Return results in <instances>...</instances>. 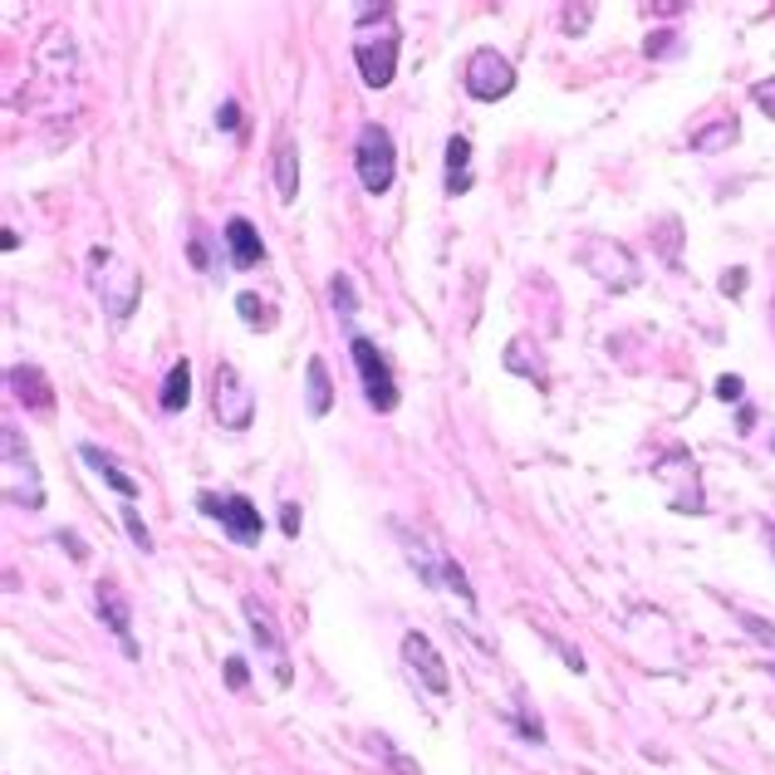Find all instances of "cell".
<instances>
[{"label":"cell","mask_w":775,"mask_h":775,"mask_svg":"<svg viewBox=\"0 0 775 775\" xmlns=\"http://www.w3.org/2000/svg\"><path fill=\"white\" fill-rule=\"evenodd\" d=\"M123 520H128V536H133V544H138L143 554L153 550V536H148V526L138 520V510H133V501H123Z\"/></svg>","instance_id":"obj_24"},{"label":"cell","mask_w":775,"mask_h":775,"mask_svg":"<svg viewBox=\"0 0 775 775\" xmlns=\"http://www.w3.org/2000/svg\"><path fill=\"white\" fill-rule=\"evenodd\" d=\"M771 673H775V663H771Z\"/></svg>","instance_id":"obj_33"},{"label":"cell","mask_w":775,"mask_h":775,"mask_svg":"<svg viewBox=\"0 0 775 775\" xmlns=\"http://www.w3.org/2000/svg\"><path fill=\"white\" fill-rule=\"evenodd\" d=\"M240 609H246V619H250V633H256V643L270 653V663H276V683L280 687H290V663H285V643L276 638V628H270V614L260 609V599H240Z\"/></svg>","instance_id":"obj_12"},{"label":"cell","mask_w":775,"mask_h":775,"mask_svg":"<svg viewBox=\"0 0 775 775\" xmlns=\"http://www.w3.org/2000/svg\"><path fill=\"white\" fill-rule=\"evenodd\" d=\"M741 285H746V276H741V270H737V276H721V290H727V295H731V290H741Z\"/></svg>","instance_id":"obj_31"},{"label":"cell","mask_w":775,"mask_h":775,"mask_svg":"<svg viewBox=\"0 0 775 775\" xmlns=\"http://www.w3.org/2000/svg\"><path fill=\"white\" fill-rule=\"evenodd\" d=\"M226 246H232V266L236 270H256L260 260H266L260 232L246 222V216H232V222H226Z\"/></svg>","instance_id":"obj_15"},{"label":"cell","mask_w":775,"mask_h":775,"mask_svg":"<svg viewBox=\"0 0 775 775\" xmlns=\"http://www.w3.org/2000/svg\"><path fill=\"white\" fill-rule=\"evenodd\" d=\"M397 49H403V35H397L393 20H383L379 35H373V30H359V35H353V59H359V75L369 89H388V83H393Z\"/></svg>","instance_id":"obj_5"},{"label":"cell","mask_w":775,"mask_h":775,"mask_svg":"<svg viewBox=\"0 0 775 775\" xmlns=\"http://www.w3.org/2000/svg\"><path fill=\"white\" fill-rule=\"evenodd\" d=\"M349 353H353V369H359V379H363V397H369L379 413H393V407H397V388H393V373H388L379 344L363 339V334H353Z\"/></svg>","instance_id":"obj_9"},{"label":"cell","mask_w":775,"mask_h":775,"mask_svg":"<svg viewBox=\"0 0 775 775\" xmlns=\"http://www.w3.org/2000/svg\"><path fill=\"white\" fill-rule=\"evenodd\" d=\"M236 310H240V319H246L250 329H270V324H276V314L266 310V300L250 295V290H246V295H236Z\"/></svg>","instance_id":"obj_22"},{"label":"cell","mask_w":775,"mask_h":775,"mask_svg":"<svg viewBox=\"0 0 775 775\" xmlns=\"http://www.w3.org/2000/svg\"><path fill=\"white\" fill-rule=\"evenodd\" d=\"M93 599H99V619L119 633V643H123V653L128 658H138V643H133V614H128V599H123L113 584H99L93 589Z\"/></svg>","instance_id":"obj_13"},{"label":"cell","mask_w":775,"mask_h":775,"mask_svg":"<svg viewBox=\"0 0 775 775\" xmlns=\"http://www.w3.org/2000/svg\"><path fill=\"white\" fill-rule=\"evenodd\" d=\"M305 393H310V417H324L334 407V383H329L324 359H310L305 363Z\"/></svg>","instance_id":"obj_20"},{"label":"cell","mask_w":775,"mask_h":775,"mask_svg":"<svg viewBox=\"0 0 775 775\" xmlns=\"http://www.w3.org/2000/svg\"><path fill=\"white\" fill-rule=\"evenodd\" d=\"M280 530H285L290 540L300 536V506H295V501H285V510H280Z\"/></svg>","instance_id":"obj_28"},{"label":"cell","mask_w":775,"mask_h":775,"mask_svg":"<svg viewBox=\"0 0 775 775\" xmlns=\"http://www.w3.org/2000/svg\"><path fill=\"white\" fill-rule=\"evenodd\" d=\"M727 143H737V123H711V128H701V133H693V148H701V153H721Z\"/></svg>","instance_id":"obj_21"},{"label":"cell","mask_w":775,"mask_h":775,"mask_svg":"<svg viewBox=\"0 0 775 775\" xmlns=\"http://www.w3.org/2000/svg\"><path fill=\"white\" fill-rule=\"evenodd\" d=\"M403 663L413 667L417 677H423V687L433 697H447L452 693V673H447V663H442V653H437L433 643H427V633H403Z\"/></svg>","instance_id":"obj_11"},{"label":"cell","mask_w":775,"mask_h":775,"mask_svg":"<svg viewBox=\"0 0 775 775\" xmlns=\"http://www.w3.org/2000/svg\"><path fill=\"white\" fill-rule=\"evenodd\" d=\"M393 526V536H397V544H403V554H407V564L417 570V580L423 584H447V589L457 594L462 604H476V594H471V584H467V574H462V564L452 560V554L442 550L437 540H427V536H417L413 526H403V520H388Z\"/></svg>","instance_id":"obj_1"},{"label":"cell","mask_w":775,"mask_h":775,"mask_svg":"<svg viewBox=\"0 0 775 775\" xmlns=\"http://www.w3.org/2000/svg\"><path fill=\"white\" fill-rule=\"evenodd\" d=\"M751 99H756V109L766 113V119H775V75L761 79V83H751Z\"/></svg>","instance_id":"obj_25"},{"label":"cell","mask_w":775,"mask_h":775,"mask_svg":"<svg viewBox=\"0 0 775 775\" xmlns=\"http://www.w3.org/2000/svg\"><path fill=\"white\" fill-rule=\"evenodd\" d=\"M187 397H192V363L187 359H177L172 369H167V379H162V413H182L187 407Z\"/></svg>","instance_id":"obj_18"},{"label":"cell","mask_w":775,"mask_h":775,"mask_svg":"<svg viewBox=\"0 0 775 775\" xmlns=\"http://www.w3.org/2000/svg\"><path fill=\"white\" fill-rule=\"evenodd\" d=\"M10 388H15V397L30 413H49V407H55V388L45 383V373H40L35 363H15V369H10Z\"/></svg>","instance_id":"obj_14"},{"label":"cell","mask_w":775,"mask_h":775,"mask_svg":"<svg viewBox=\"0 0 775 775\" xmlns=\"http://www.w3.org/2000/svg\"><path fill=\"white\" fill-rule=\"evenodd\" d=\"M462 83H467L471 99L496 103V99H506V93L516 89V69H510V59L501 55V49H476V55L467 59V69H462Z\"/></svg>","instance_id":"obj_7"},{"label":"cell","mask_w":775,"mask_h":775,"mask_svg":"<svg viewBox=\"0 0 775 775\" xmlns=\"http://www.w3.org/2000/svg\"><path fill=\"white\" fill-rule=\"evenodd\" d=\"M329 295H334V310H339L344 319H353V314H359V300H353V280L349 276H334L329 280Z\"/></svg>","instance_id":"obj_23"},{"label":"cell","mask_w":775,"mask_h":775,"mask_svg":"<svg viewBox=\"0 0 775 775\" xmlns=\"http://www.w3.org/2000/svg\"><path fill=\"white\" fill-rule=\"evenodd\" d=\"M79 457H83V462H89L93 471H99V476L109 481V486L119 491L123 501H138V481H133V476H123V471L113 467V457H103V452H99V447H93V442H83V447H79Z\"/></svg>","instance_id":"obj_17"},{"label":"cell","mask_w":775,"mask_h":775,"mask_svg":"<svg viewBox=\"0 0 775 775\" xmlns=\"http://www.w3.org/2000/svg\"><path fill=\"white\" fill-rule=\"evenodd\" d=\"M216 123H222L226 133H232V128H240V109H236V103H222V113H216Z\"/></svg>","instance_id":"obj_30"},{"label":"cell","mask_w":775,"mask_h":775,"mask_svg":"<svg viewBox=\"0 0 775 775\" xmlns=\"http://www.w3.org/2000/svg\"><path fill=\"white\" fill-rule=\"evenodd\" d=\"M246 683H250L246 658H226V687H232V693H246Z\"/></svg>","instance_id":"obj_26"},{"label":"cell","mask_w":775,"mask_h":775,"mask_svg":"<svg viewBox=\"0 0 775 775\" xmlns=\"http://www.w3.org/2000/svg\"><path fill=\"white\" fill-rule=\"evenodd\" d=\"M212 413L226 433H246L256 423V393L250 383L236 373V363H216L212 373Z\"/></svg>","instance_id":"obj_6"},{"label":"cell","mask_w":775,"mask_h":775,"mask_svg":"<svg viewBox=\"0 0 775 775\" xmlns=\"http://www.w3.org/2000/svg\"><path fill=\"white\" fill-rule=\"evenodd\" d=\"M192 260H196V270H206V246H202V240H192Z\"/></svg>","instance_id":"obj_32"},{"label":"cell","mask_w":775,"mask_h":775,"mask_svg":"<svg viewBox=\"0 0 775 775\" xmlns=\"http://www.w3.org/2000/svg\"><path fill=\"white\" fill-rule=\"evenodd\" d=\"M0 486H5L10 506H25V510L45 506V481H40V467L30 457V447L20 442L15 423L0 427Z\"/></svg>","instance_id":"obj_3"},{"label":"cell","mask_w":775,"mask_h":775,"mask_svg":"<svg viewBox=\"0 0 775 775\" xmlns=\"http://www.w3.org/2000/svg\"><path fill=\"white\" fill-rule=\"evenodd\" d=\"M89 285H93V295H99V305L109 310V319H119V324L128 319L143 300V276L103 246L89 250Z\"/></svg>","instance_id":"obj_2"},{"label":"cell","mask_w":775,"mask_h":775,"mask_svg":"<svg viewBox=\"0 0 775 775\" xmlns=\"http://www.w3.org/2000/svg\"><path fill=\"white\" fill-rule=\"evenodd\" d=\"M353 167H359V182L369 187L373 196H383L397 177V148L393 133L383 123H363L359 128V148H353Z\"/></svg>","instance_id":"obj_4"},{"label":"cell","mask_w":775,"mask_h":775,"mask_svg":"<svg viewBox=\"0 0 775 775\" xmlns=\"http://www.w3.org/2000/svg\"><path fill=\"white\" fill-rule=\"evenodd\" d=\"M741 624H746L751 633L761 638V643H771V648H775V628H766V624H761V619H751V614H741Z\"/></svg>","instance_id":"obj_29"},{"label":"cell","mask_w":775,"mask_h":775,"mask_svg":"<svg viewBox=\"0 0 775 775\" xmlns=\"http://www.w3.org/2000/svg\"><path fill=\"white\" fill-rule=\"evenodd\" d=\"M580 260L589 266V276H599L604 285H614V290L638 285V266H633V256H628V246H619V240H609V236L580 240Z\"/></svg>","instance_id":"obj_8"},{"label":"cell","mask_w":775,"mask_h":775,"mask_svg":"<svg viewBox=\"0 0 775 775\" xmlns=\"http://www.w3.org/2000/svg\"><path fill=\"white\" fill-rule=\"evenodd\" d=\"M276 192H280V202H295L300 196V148L290 143V133H280V143H276Z\"/></svg>","instance_id":"obj_16"},{"label":"cell","mask_w":775,"mask_h":775,"mask_svg":"<svg viewBox=\"0 0 775 775\" xmlns=\"http://www.w3.org/2000/svg\"><path fill=\"white\" fill-rule=\"evenodd\" d=\"M741 393H746V388H741L737 373H721V379H717V397H721V403H741Z\"/></svg>","instance_id":"obj_27"},{"label":"cell","mask_w":775,"mask_h":775,"mask_svg":"<svg viewBox=\"0 0 775 775\" xmlns=\"http://www.w3.org/2000/svg\"><path fill=\"white\" fill-rule=\"evenodd\" d=\"M196 506H202L206 516L222 520L226 536H232L236 544H260V536H266V520H260V510L250 506L246 496H212V491H202Z\"/></svg>","instance_id":"obj_10"},{"label":"cell","mask_w":775,"mask_h":775,"mask_svg":"<svg viewBox=\"0 0 775 775\" xmlns=\"http://www.w3.org/2000/svg\"><path fill=\"white\" fill-rule=\"evenodd\" d=\"M447 192L452 196L471 192V143L462 138V133L447 143Z\"/></svg>","instance_id":"obj_19"}]
</instances>
